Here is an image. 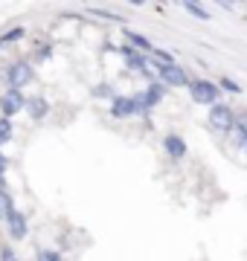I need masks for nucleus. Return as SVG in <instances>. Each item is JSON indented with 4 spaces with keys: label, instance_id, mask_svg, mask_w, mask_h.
I'll list each match as a JSON object with an SVG mask.
<instances>
[{
    "label": "nucleus",
    "instance_id": "9d476101",
    "mask_svg": "<svg viewBox=\"0 0 247 261\" xmlns=\"http://www.w3.org/2000/svg\"><path fill=\"white\" fill-rule=\"evenodd\" d=\"M122 35H125V41H128V47L137 49V53H143V56L154 49V47H152V41H149L145 35H140V32H134V29H125Z\"/></svg>",
    "mask_w": 247,
    "mask_h": 261
},
{
    "label": "nucleus",
    "instance_id": "f03ea898",
    "mask_svg": "<svg viewBox=\"0 0 247 261\" xmlns=\"http://www.w3.org/2000/svg\"><path fill=\"white\" fill-rule=\"evenodd\" d=\"M154 67H157V79H160L163 87H186L189 84V75H186V70L178 61L175 64H157L154 61Z\"/></svg>",
    "mask_w": 247,
    "mask_h": 261
},
{
    "label": "nucleus",
    "instance_id": "f8f14e48",
    "mask_svg": "<svg viewBox=\"0 0 247 261\" xmlns=\"http://www.w3.org/2000/svg\"><path fill=\"white\" fill-rule=\"evenodd\" d=\"M119 56L125 58V64L131 67V70H143L145 73V56L143 53H137V49H131V47H119Z\"/></svg>",
    "mask_w": 247,
    "mask_h": 261
},
{
    "label": "nucleus",
    "instance_id": "a211bd4d",
    "mask_svg": "<svg viewBox=\"0 0 247 261\" xmlns=\"http://www.w3.org/2000/svg\"><path fill=\"white\" fill-rule=\"evenodd\" d=\"M93 96H96V99H114V90H111V84H96V87H93Z\"/></svg>",
    "mask_w": 247,
    "mask_h": 261
},
{
    "label": "nucleus",
    "instance_id": "423d86ee",
    "mask_svg": "<svg viewBox=\"0 0 247 261\" xmlns=\"http://www.w3.org/2000/svg\"><path fill=\"white\" fill-rule=\"evenodd\" d=\"M163 96H166V87H163L160 82H152L143 93L134 96V99H137V105H140V111H152V108H157V105L163 102Z\"/></svg>",
    "mask_w": 247,
    "mask_h": 261
},
{
    "label": "nucleus",
    "instance_id": "9b49d317",
    "mask_svg": "<svg viewBox=\"0 0 247 261\" xmlns=\"http://www.w3.org/2000/svg\"><path fill=\"white\" fill-rule=\"evenodd\" d=\"M27 111H29L32 119H44V116L50 113V102L44 99V96H29L27 99Z\"/></svg>",
    "mask_w": 247,
    "mask_h": 261
},
{
    "label": "nucleus",
    "instance_id": "f257e3e1",
    "mask_svg": "<svg viewBox=\"0 0 247 261\" xmlns=\"http://www.w3.org/2000/svg\"><path fill=\"white\" fill-rule=\"evenodd\" d=\"M189 96L195 105H207V108H212V105H218V84L209 82V79H195V82H189Z\"/></svg>",
    "mask_w": 247,
    "mask_h": 261
},
{
    "label": "nucleus",
    "instance_id": "5701e85b",
    "mask_svg": "<svg viewBox=\"0 0 247 261\" xmlns=\"http://www.w3.org/2000/svg\"><path fill=\"white\" fill-rule=\"evenodd\" d=\"M244 145H247V142H244Z\"/></svg>",
    "mask_w": 247,
    "mask_h": 261
},
{
    "label": "nucleus",
    "instance_id": "39448f33",
    "mask_svg": "<svg viewBox=\"0 0 247 261\" xmlns=\"http://www.w3.org/2000/svg\"><path fill=\"white\" fill-rule=\"evenodd\" d=\"M23 108H27V96L20 93V90H3V96H0V113H3V119H12Z\"/></svg>",
    "mask_w": 247,
    "mask_h": 261
},
{
    "label": "nucleus",
    "instance_id": "6ab92c4d",
    "mask_svg": "<svg viewBox=\"0 0 247 261\" xmlns=\"http://www.w3.org/2000/svg\"><path fill=\"white\" fill-rule=\"evenodd\" d=\"M35 261H61V255H58L56 250H38Z\"/></svg>",
    "mask_w": 247,
    "mask_h": 261
},
{
    "label": "nucleus",
    "instance_id": "aec40b11",
    "mask_svg": "<svg viewBox=\"0 0 247 261\" xmlns=\"http://www.w3.org/2000/svg\"><path fill=\"white\" fill-rule=\"evenodd\" d=\"M0 261H20V258L15 255V250H12V247H3V250H0Z\"/></svg>",
    "mask_w": 247,
    "mask_h": 261
},
{
    "label": "nucleus",
    "instance_id": "412c9836",
    "mask_svg": "<svg viewBox=\"0 0 247 261\" xmlns=\"http://www.w3.org/2000/svg\"><path fill=\"white\" fill-rule=\"evenodd\" d=\"M50 56H53V47H50V44H47V47H38V53H35V61H47Z\"/></svg>",
    "mask_w": 247,
    "mask_h": 261
},
{
    "label": "nucleus",
    "instance_id": "4be33fe9",
    "mask_svg": "<svg viewBox=\"0 0 247 261\" xmlns=\"http://www.w3.org/2000/svg\"><path fill=\"white\" fill-rule=\"evenodd\" d=\"M6 168H9V160H6V154H3V151H0V177L6 174Z\"/></svg>",
    "mask_w": 247,
    "mask_h": 261
},
{
    "label": "nucleus",
    "instance_id": "4468645a",
    "mask_svg": "<svg viewBox=\"0 0 247 261\" xmlns=\"http://www.w3.org/2000/svg\"><path fill=\"white\" fill-rule=\"evenodd\" d=\"M12 137H15V128H12V119H3V116H0V145H3V142H9Z\"/></svg>",
    "mask_w": 247,
    "mask_h": 261
},
{
    "label": "nucleus",
    "instance_id": "0eeeda50",
    "mask_svg": "<svg viewBox=\"0 0 247 261\" xmlns=\"http://www.w3.org/2000/svg\"><path fill=\"white\" fill-rule=\"evenodd\" d=\"M140 111V105H137V99L134 96H114L111 99V116H116V119H128V116H137Z\"/></svg>",
    "mask_w": 247,
    "mask_h": 261
},
{
    "label": "nucleus",
    "instance_id": "2eb2a0df",
    "mask_svg": "<svg viewBox=\"0 0 247 261\" xmlns=\"http://www.w3.org/2000/svg\"><path fill=\"white\" fill-rule=\"evenodd\" d=\"M183 9L189 12V15H195L198 20H209V12L201 6V3H183Z\"/></svg>",
    "mask_w": 247,
    "mask_h": 261
},
{
    "label": "nucleus",
    "instance_id": "dca6fc26",
    "mask_svg": "<svg viewBox=\"0 0 247 261\" xmlns=\"http://www.w3.org/2000/svg\"><path fill=\"white\" fill-rule=\"evenodd\" d=\"M152 58L157 61V64H175V56H171L169 49H157V47H154L152 49Z\"/></svg>",
    "mask_w": 247,
    "mask_h": 261
},
{
    "label": "nucleus",
    "instance_id": "1a4fd4ad",
    "mask_svg": "<svg viewBox=\"0 0 247 261\" xmlns=\"http://www.w3.org/2000/svg\"><path fill=\"white\" fill-rule=\"evenodd\" d=\"M163 148H166V154H169L171 160H183L186 157V142H183V137H178V134H166L163 137Z\"/></svg>",
    "mask_w": 247,
    "mask_h": 261
},
{
    "label": "nucleus",
    "instance_id": "20e7f679",
    "mask_svg": "<svg viewBox=\"0 0 247 261\" xmlns=\"http://www.w3.org/2000/svg\"><path fill=\"white\" fill-rule=\"evenodd\" d=\"M6 79H9V90H20V87H27V84L35 79V70H32L29 61H15V64L9 67Z\"/></svg>",
    "mask_w": 247,
    "mask_h": 261
},
{
    "label": "nucleus",
    "instance_id": "6e6552de",
    "mask_svg": "<svg viewBox=\"0 0 247 261\" xmlns=\"http://www.w3.org/2000/svg\"><path fill=\"white\" fill-rule=\"evenodd\" d=\"M6 218V229H9V235L15 238V241H23L27 238V215L23 212H18V209H12V212H6L3 215Z\"/></svg>",
    "mask_w": 247,
    "mask_h": 261
},
{
    "label": "nucleus",
    "instance_id": "f3484780",
    "mask_svg": "<svg viewBox=\"0 0 247 261\" xmlns=\"http://www.w3.org/2000/svg\"><path fill=\"white\" fill-rule=\"evenodd\" d=\"M218 90H227V93H241V87H238V82H233L230 75H224L218 82Z\"/></svg>",
    "mask_w": 247,
    "mask_h": 261
},
{
    "label": "nucleus",
    "instance_id": "ddd939ff",
    "mask_svg": "<svg viewBox=\"0 0 247 261\" xmlns=\"http://www.w3.org/2000/svg\"><path fill=\"white\" fill-rule=\"evenodd\" d=\"M23 35H27V29H23V27H12L9 32H3V38H0V44H15V41H20Z\"/></svg>",
    "mask_w": 247,
    "mask_h": 261
},
{
    "label": "nucleus",
    "instance_id": "7ed1b4c3",
    "mask_svg": "<svg viewBox=\"0 0 247 261\" xmlns=\"http://www.w3.org/2000/svg\"><path fill=\"white\" fill-rule=\"evenodd\" d=\"M209 125L215 130H221V134H230V130L236 128V113H233V108L230 105H212L209 108Z\"/></svg>",
    "mask_w": 247,
    "mask_h": 261
}]
</instances>
